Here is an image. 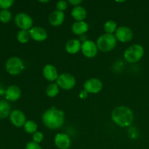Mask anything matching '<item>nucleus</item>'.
Returning a JSON list of instances; mask_svg holds the SVG:
<instances>
[{"label":"nucleus","mask_w":149,"mask_h":149,"mask_svg":"<svg viewBox=\"0 0 149 149\" xmlns=\"http://www.w3.org/2000/svg\"><path fill=\"white\" fill-rule=\"evenodd\" d=\"M55 144L60 149H68L71 146L70 137L65 133H58L55 135Z\"/></svg>","instance_id":"13"},{"label":"nucleus","mask_w":149,"mask_h":149,"mask_svg":"<svg viewBox=\"0 0 149 149\" xmlns=\"http://www.w3.org/2000/svg\"><path fill=\"white\" fill-rule=\"evenodd\" d=\"M144 55V49L141 45L135 44L131 45L125 51L124 57L129 63H136L143 58Z\"/></svg>","instance_id":"4"},{"label":"nucleus","mask_w":149,"mask_h":149,"mask_svg":"<svg viewBox=\"0 0 149 149\" xmlns=\"http://www.w3.org/2000/svg\"><path fill=\"white\" fill-rule=\"evenodd\" d=\"M116 39L121 42H128L133 38V32L127 26H121L117 28L115 33Z\"/></svg>","instance_id":"10"},{"label":"nucleus","mask_w":149,"mask_h":149,"mask_svg":"<svg viewBox=\"0 0 149 149\" xmlns=\"http://www.w3.org/2000/svg\"><path fill=\"white\" fill-rule=\"evenodd\" d=\"M71 15L77 21H84V19L87 17V11L81 6H77L73 8Z\"/></svg>","instance_id":"19"},{"label":"nucleus","mask_w":149,"mask_h":149,"mask_svg":"<svg viewBox=\"0 0 149 149\" xmlns=\"http://www.w3.org/2000/svg\"><path fill=\"white\" fill-rule=\"evenodd\" d=\"M79 96L80 98L81 99H85L87 98V96H88V93H87L86 90H82V91H81L79 93Z\"/></svg>","instance_id":"31"},{"label":"nucleus","mask_w":149,"mask_h":149,"mask_svg":"<svg viewBox=\"0 0 149 149\" xmlns=\"http://www.w3.org/2000/svg\"><path fill=\"white\" fill-rule=\"evenodd\" d=\"M112 120L115 124L122 127H127L132 124L134 115L132 110L127 106L116 107L111 113Z\"/></svg>","instance_id":"2"},{"label":"nucleus","mask_w":149,"mask_h":149,"mask_svg":"<svg viewBox=\"0 0 149 149\" xmlns=\"http://www.w3.org/2000/svg\"><path fill=\"white\" fill-rule=\"evenodd\" d=\"M14 3L13 0H0V8L2 10H7L12 7Z\"/></svg>","instance_id":"26"},{"label":"nucleus","mask_w":149,"mask_h":149,"mask_svg":"<svg viewBox=\"0 0 149 149\" xmlns=\"http://www.w3.org/2000/svg\"><path fill=\"white\" fill-rule=\"evenodd\" d=\"M57 81V84L59 87L65 90H71L76 85V79L72 74L64 73L59 75Z\"/></svg>","instance_id":"6"},{"label":"nucleus","mask_w":149,"mask_h":149,"mask_svg":"<svg viewBox=\"0 0 149 149\" xmlns=\"http://www.w3.org/2000/svg\"><path fill=\"white\" fill-rule=\"evenodd\" d=\"M30 33L29 31L25 30H20V31H18L17 34V39L19 42L22 44H26L30 39Z\"/></svg>","instance_id":"23"},{"label":"nucleus","mask_w":149,"mask_h":149,"mask_svg":"<svg viewBox=\"0 0 149 149\" xmlns=\"http://www.w3.org/2000/svg\"><path fill=\"white\" fill-rule=\"evenodd\" d=\"M32 139L33 141L35 143H39L42 142L44 139V135L42 132H36L34 134H33V136H32Z\"/></svg>","instance_id":"27"},{"label":"nucleus","mask_w":149,"mask_h":149,"mask_svg":"<svg viewBox=\"0 0 149 149\" xmlns=\"http://www.w3.org/2000/svg\"><path fill=\"white\" fill-rule=\"evenodd\" d=\"M117 44V39L114 34L104 33L97 39L96 45L99 50L107 52L114 49Z\"/></svg>","instance_id":"3"},{"label":"nucleus","mask_w":149,"mask_h":149,"mask_svg":"<svg viewBox=\"0 0 149 149\" xmlns=\"http://www.w3.org/2000/svg\"><path fill=\"white\" fill-rule=\"evenodd\" d=\"M12 18V14L8 10H1L0 11V21L6 23L10 21Z\"/></svg>","instance_id":"25"},{"label":"nucleus","mask_w":149,"mask_h":149,"mask_svg":"<svg viewBox=\"0 0 149 149\" xmlns=\"http://www.w3.org/2000/svg\"><path fill=\"white\" fill-rule=\"evenodd\" d=\"M6 99L10 101H16L21 96V90L17 86L10 85L6 89L5 93Z\"/></svg>","instance_id":"14"},{"label":"nucleus","mask_w":149,"mask_h":149,"mask_svg":"<svg viewBox=\"0 0 149 149\" xmlns=\"http://www.w3.org/2000/svg\"><path fill=\"white\" fill-rule=\"evenodd\" d=\"M89 26L85 21H77L72 25L71 30L73 33L78 36L84 34L88 31Z\"/></svg>","instance_id":"18"},{"label":"nucleus","mask_w":149,"mask_h":149,"mask_svg":"<svg viewBox=\"0 0 149 149\" xmlns=\"http://www.w3.org/2000/svg\"><path fill=\"white\" fill-rule=\"evenodd\" d=\"M26 149H42L39 143H35L33 141L29 142L26 146Z\"/></svg>","instance_id":"29"},{"label":"nucleus","mask_w":149,"mask_h":149,"mask_svg":"<svg viewBox=\"0 0 149 149\" xmlns=\"http://www.w3.org/2000/svg\"><path fill=\"white\" fill-rule=\"evenodd\" d=\"M67 7H68V3H67V1H63V0H61V1H59L57 2L56 4L57 10L63 12L66 10Z\"/></svg>","instance_id":"28"},{"label":"nucleus","mask_w":149,"mask_h":149,"mask_svg":"<svg viewBox=\"0 0 149 149\" xmlns=\"http://www.w3.org/2000/svg\"><path fill=\"white\" fill-rule=\"evenodd\" d=\"M42 73H43L44 77L47 80L50 81H55L58 79V77H59L57 68L51 64H47L45 65L44 67Z\"/></svg>","instance_id":"15"},{"label":"nucleus","mask_w":149,"mask_h":149,"mask_svg":"<svg viewBox=\"0 0 149 149\" xmlns=\"http://www.w3.org/2000/svg\"><path fill=\"white\" fill-rule=\"evenodd\" d=\"M65 20V14L63 12L55 10L49 16V22L52 26H59Z\"/></svg>","instance_id":"16"},{"label":"nucleus","mask_w":149,"mask_h":149,"mask_svg":"<svg viewBox=\"0 0 149 149\" xmlns=\"http://www.w3.org/2000/svg\"><path fill=\"white\" fill-rule=\"evenodd\" d=\"M116 29H117V26H116V22L113 20H108L104 24V30L106 33L113 34V32H116Z\"/></svg>","instance_id":"24"},{"label":"nucleus","mask_w":149,"mask_h":149,"mask_svg":"<svg viewBox=\"0 0 149 149\" xmlns=\"http://www.w3.org/2000/svg\"><path fill=\"white\" fill-rule=\"evenodd\" d=\"M10 120L14 126L17 127H21L24 126L25 123L26 122V116L23 113V111L18 109H15L12 111L10 115Z\"/></svg>","instance_id":"11"},{"label":"nucleus","mask_w":149,"mask_h":149,"mask_svg":"<svg viewBox=\"0 0 149 149\" xmlns=\"http://www.w3.org/2000/svg\"><path fill=\"white\" fill-rule=\"evenodd\" d=\"M15 23L21 30L28 31L32 28L33 21L29 15L24 13H20L15 17Z\"/></svg>","instance_id":"7"},{"label":"nucleus","mask_w":149,"mask_h":149,"mask_svg":"<svg viewBox=\"0 0 149 149\" xmlns=\"http://www.w3.org/2000/svg\"><path fill=\"white\" fill-rule=\"evenodd\" d=\"M11 113V107L10 103L4 100H0V118L5 119L10 116Z\"/></svg>","instance_id":"20"},{"label":"nucleus","mask_w":149,"mask_h":149,"mask_svg":"<svg viewBox=\"0 0 149 149\" xmlns=\"http://www.w3.org/2000/svg\"><path fill=\"white\" fill-rule=\"evenodd\" d=\"M59 93V86L57 83H52L47 86L46 89V94L48 97H54Z\"/></svg>","instance_id":"21"},{"label":"nucleus","mask_w":149,"mask_h":149,"mask_svg":"<svg viewBox=\"0 0 149 149\" xmlns=\"http://www.w3.org/2000/svg\"><path fill=\"white\" fill-rule=\"evenodd\" d=\"M65 121V113L60 109L52 107L47 109L42 115V122L47 128L57 130L61 127Z\"/></svg>","instance_id":"1"},{"label":"nucleus","mask_w":149,"mask_h":149,"mask_svg":"<svg viewBox=\"0 0 149 149\" xmlns=\"http://www.w3.org/2000/svg\"><path fill=\"white\" fill-rule=\"evenodd\" d=\"M81 50L84 56L88 58H93L97 55L98 48L94 42L91 40H86L81 44Z\"/></svg>","instance_id":"8"},{"label":"nucleus","mask_w":149,"mask_h":149,"mask_svg":"<svg viewBox=\"0 0 149 149\" xmlns=\"http://www.w3.org/2000/svg\"><path fill=\"white\" fill-rule=\"evenodd\" d=\"M5 68L7 73L11 75H17L24 69V63L18 57H11L6 62Z\"/></svg>","instance_id":"5"},{"label":"nucleus","mask_w":149,"mask_h":149,"mask_svg":"<svg viewBox=\"0 0 149 149\" xmlns=\"http://www.w3.org/2000/svg\"><path fill=\"white\" fill-rule=\"evenodd\" d=\"M103 88V83L97 78L89 79L84 82V90L88 93L97 94L100 93Z\"/></svg>","instance_id":"9"},{"label":"nucleus","mask_w":149,"mask_h":149,"mask_svg":"<svg viewBox=\"0 0 149 149\" xmlns=\"http://www.w3.org/2000/svg\"><path fill=\"white\" fill-rule=\"evenodd\" d=\"M48 1H39V2H43V3H45V2H47Z\"/></svg>","instance_id":"32"},{"label":"nucleus","mask_w":149,"mask_h":149,"mask_svg":"<svg viewBox=\"0 0 149 149\" xmlns=\"http://www.w3.org/2000/svg\"><path fill=\"white\" fill-rule=\"evenodd\" d=\"M29 33L32 39L36 42H43L47 38V32L44 28L34 26L29 30Z\"/></svg>","instance_id":"12"},{"label":"nucleus","mask_w":149,"mask_h":149,"mask_svg":"<svg viewBox=\"0 0 149 149\" xmlns=\"http://www.w3.org/2000/svg\"><path fill=\"white\" fill-rule=\"evenodd\" d=\"M81 47V42L77 39H71L65 45V50H66V52L69 54H72V55L77 54V52H79Z\"/></svg>","instance_id":"17"},{"label":"nucleus","mask_w":149,"mask_h":149,"mask_svg":"<svg viewBox=\"0 0 149 149\" xmlns=\"http://www.w3.org/2000/svg\"><path fill=\"white\" fill-rule=\"evenodd\" d=\"M68 2L71 5L77 7V6H79V4L82 3V1L81 0H68Z\"/></svg>","instance_id":"30"},{"label":"nucleus","mask_w":149,"mask_h":149,"mask_svg":"<svg viewBox=\"0 0 149 149\" xmlns=\"http://www.w3.org/2000/svg\"><path fill=\"white\" fill-rule=\"evenodd\" d=\"M24 130L27 133L29 134H34L37 132L38 126L34 121L28 120L24 125Z\"/></svg>","instance_id":"22"}]
</instances>
